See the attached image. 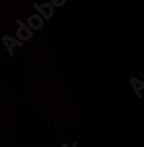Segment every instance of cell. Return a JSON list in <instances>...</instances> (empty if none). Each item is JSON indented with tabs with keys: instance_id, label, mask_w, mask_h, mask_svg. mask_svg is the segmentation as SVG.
Returning a JSON list of instances; mask_svg holds the SVG:
<instances>
[{
	"instance_id": "3957f363",
	"label": "cell",
	"mask_w": 144,
	"mask_h": 147,
	"mask_svg": "<svg viewBox=\"0 0 144 147\" xmlns=\"http://www.w3.org/2000/svg\"><path fill=\"white\" fill-rule=\"evenodd\" d=\"M51 3H53L55 6H57V7H61V6H63V5H65V3L59 2V0H51Z\"/></svg>"
},
{
	"instance_id": "7a4b0ae2",
	"label": "cell",
	"mask_w": 144,
	"mask_h": 147,
	"mask_svg": "<svg viewBox=\"0 0 144 147\" xmlns=\"http://www.w3.org/2000/svg\"><path fill=\"white\" fill-rule=\"evenodd\" d=\"M33 6L39 8V12L43 13L47 18H49V17L53 14V7L51 6L49 3H43V4L41 5V6H37V5H33Z\"/></svg>"
},
{
	"instance_id": "6da1fadb",
	"label": "cell",
	"mask_w": 144,
	"mask_h": 147,
	"mask_svg": "<svg viewBox=\"0 0 144 147\" xmlns=\"http://www.w3.org/2000/svg\"><path fill=\"white\" fill-rule=\"evenodd\" d=\"M129 83H130V85H131V87H132V89H133L137 99L140 100V99L142 98V91L144 90V82L139 80V79L135 78V77H133V78H131L129 80Z\"/></svg>"
}]
</instances>
